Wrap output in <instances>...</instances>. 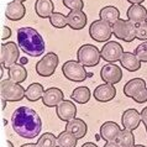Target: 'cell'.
<instances>
[{"mask_svg": "<svg viewBox=\"0 0 147 147\" xmlns=\"http://www.w3.org/2000/svg\"><path fill=\"white\" fill-rule=\"evenodd\" d=\"M82 147H99L96 144H93V142H85V144L82 145Z\"/></svg>", "mask_w": 147, "mask_h": 147, "instance_id": "cell-39", "label": "cell"}, {"mask_svg": "<svg viewBox=\"0 0 147 147\" xmlns=\"http://www.w3.org/2000/svg\"><path fill=\"white\" fill-rule=\"evenodd\" d=\"M119 62L121 67L129 72H137L141 68V63H142L134 52H124V55H122Z\"/></svg>", "mask_w": 147, "mask_h": 147, "instance_id": "cell-21", "label": "cell"}, {"mask_svg": "<svg viewBox=\"0 0 147 147\" xmlns=\"http://www.w3.org/2000/svg\"><path fill=\"white\" fill-rule=\"evenodd\" d=\"M38 147H58L57 137L52 132H45L40 136L37 141Z\"/></svg>", "mask_w": 147, "mask_h": 147, "instance_id": "cell-30", "label": "cell"}, {"mask_svg": "<svg viewBox=\"0 0 147 147\" xmlns=\"http://www.w3.org/2000/svg\"><path fill=\"white\" fill-rule=\"evenodd\" d=\"M25 14H26V7L21 1L13 0L6 5L5 16L6 19L11 20V21H20L21 19H24Z\"/></svg>", "mask_w": 147, "mask_h": 147, "instance_id": "cell-17", "label": "cell"}, {"mask_svg": "<svg viewBox=\"0 0 147 147\" xmlns=\"http://www.w3.org/2000/svg\"><path fill=\"white\" fill-rule=\"evenodd\" d=\"M117 144L120 145V147H135V135L131 130H121L117 137Z\"/></svg>", "mask_w": 147, "mask_h": 147, "instance_id": "cell-29", "label": "cell"}, {"mask_svg": "<svg viewBox=\"0 0 147 147\" xmlns=\"http://www.w3.org/2000/svg\"><path fill=\"white\" fill-rule=\"evenodd\" d=\"M116 95V89L114 87V84H100L94 89L93 92V96L94 99L99 103H108V101H111Z\"/></svg>", "mask_w": 147, "mask_h": 147, "instance_id": "cell-13", "label": "cell"}, {"mask_svg": "<svg viewBox=\"0 0 147 147\" xmlns=\"http://www.w3.org/2000/svg\"><path fill=\"white\" fill-rule=\"evenodd\" d=\"M126 16H127V20L137 25V24L147 21V10L141 4H134V5H130L126 11Z\"/></svg>", "mask_w": 147, "mask_h": 147, "instance_id": "cell-20", "label": "cell"}, {"mask_svg": "<svg viewBox=\"0 0 147 147\" xmlns=\"http://www.w3.org/2000/svg\"><path fill=\"white\" fill-rule=\"evenodd\" d=\"M0 94L1 99H5L7 101H20L25 98L26 89L19 83H15L11 79H1L0 82Z\"/></svg>", "mask_w": 147, "mask_h": 147, "instance_id": "cell-3", "label": "cell"}, {"mask_svg": "<svg viewBox=\"0 0 147 147\" xmlns=\"http://www.w3.org/2000/svg\"><path fill=\"white\" fill-rule=\"evenodd\" d=\"M126 1H129L130 4H132L134 5V4H142L145 0H126Z\"/></svg>", "mask_w": 147, "mask_h": 147, "instance_id": "cell-40", "label": "cell"}, {"mask_svg": "<svg viewBox=\"0 0 147 147\" xmlns=\"http://www.w3.org/2000/svg\"><path fill=\"white\" fill-rule=\"evenodd\" d=\"M45 92H46V90H45L43 85L41 84V83H32V84L28 85L27 89H26L25 98H26L28 101H32V103H35V101L42 99Z\"/></svg>", "mask_w": 147, "mask_h": 147, "instance_id": "cell-25", "label": "cell"}, {"mask_svg": "<svg viewBox=\"0 0 147 147\" xmlns=\"http://www.w3.org/2000/svg\"><path fill=\"white\" fill-rule=\"evenodd\" d=\"M62 73L68 80L74 83H82L89 77H93V73H88L84 66L78 61H67L62 66Z\"/></svg>", "mask_w": 147, "mask_h": 147, "instance_id": "cell-4", "label": "cell"}, {"mask_svg": "<svg viewBox=\"0 0 147 147\" xmlns=\"http://www.w3.org/2000/svg\"><path fill=\"white\" fill-rule=\"evenodd\" d=\"M135 147H146L145 145H135Z\"/></svg>", "mask_w": 147, "mask_h": 147, "instance_id": "cell-45", "label": "cell"}, {"mask_svg": "<svg viewBox=\"0 0 147 147\" xmlns=\"http://www.w3.org/2000/svg\"><path fill=\"white\" fill-rule=\"evenodd\" d=\"M132 100H135L137 104H145V103H147V88L142 89L140 93L136 94V95L132 98Z\"/></svg>", "mask_w": 147, "mask_h": 147, "instance_id": "cell-35", "label": "cell"}, {"mask_svg": "<svg viewBox=\"0 0 147 147\" xmlns=\"http://www.w3.org/2000/svg\"><path fill=\"white\" fill-rule=\"evenodd\" d=\"M146 131H147V129H146Z\"/></svg>", "mask_w": 147, "mask_h": 147, "instance_id": "cell-47", "label": "cell"}, {"mask_svg": "<svg viewBox=\"0 0 147 147\" xmlns=\"http://www.w3.org/2000/svg\"><path fill=\"white\" fill-rule=\"evenodd\" d=\"M16 1H21V3H24V1H26V0H16Z\"/></svg>", "mask_w": 147, "mask_h": 147, "instance_id": "cell-46", "label": "cell"}, {"mask_svg": "<svg viewBox=\"0 0 147 147\" xmlns=\"http://www.w3.org/2000/svg\"><path fill=\"white\" fill-rule=\"evenodd\" d=\"M18 45L24 53L31 57H40L45 52V40L37 30L32 27H21L18 30Z\"/></svg>", "mask_w": 147, "mask_h": 147, "instance_id": "cell-2", "label": "cell"}, {"mask_svg": "<svg viewBox=\"0 0 147 147\" xmlns=\"http://www.w3.org/2000/svg\"><path fill=\"white\" fill-rule=\"evenodd\" d=\"M63 5L69 9V11H76V10H83L84 1L83 0H62Z\"/></svg>", "mask_w": 147, "mask_h": 147, "instance_id": "cell-33", "label": "cell"}, {"mask_svg": "<svg viewBox=\"0 0 147 147\" xmlns=\"http://www.w3.org/2000/svg\"><path fill=\"white\" fill-rule=\"evenodd\" d=\"M11 34H13V31H11V28L9 27V26H3V28H1V40L4 41V40H7L11 36Z\"/></svg>", "mask_w": 147, "mask_h": 147, "instance_id": "cell-36", "label": "cell"}, {"mask_svg": "<svg viewBox=\"0 0 147 147\" xmlns=\"http://www.w3.org/2000/svg\"><path fill=\"white\" fill-rule=\"evenodd\" d=\"M141 121L145 125V127L147 129V107H145L141 110Z\"/></svg>", "mask_w": 147, "mask_h": 147, "instance_id": "cell-37", "label": "cell"}, {"mask_svg": "<svg viewBox=\"0 0 147 147\" xmlns=\"http://www.w3.org/2000/svg\"><path fill=\"white\" fill-rule=\"evenodd\" d=\"M6 144H7V146H9V147H14V145L11 144V141H9V140L6 141Z\"/></svg>", "mask_w": 147, "mask_h": 147, "instance_id": "cell-44", "label": "cell"}, {"mask_svg": "<svg viewBox=\"0 0 147 147\" xmlns=\"http://www.w3.org/2000/svg\"><path fill=\"white\" fill-rule=\"evenodd\" d=\"M19 48V45L14 42H6L1 45V48H0V52H1L0 64H1V67L9 69L11 66L16 64V62L20 59Z\"/></svg>", "mask_w": 147, "mask_h": 147, "instance_id": "cell-9", "label": "cell"}, {"mask_svg": "<svg viewBox=\"0 0 147 147\" xmlns=\"http://www.w3.org/2000/svg\"><path fill=\"white\" fill-rule=\"evenodd\" d=\"M141 124V113L136 109H127L121 115V125L126 130H136Z\"/></svg>", "mask_w": 147, "mask_h": 147, "instance_id": "cell-14", "label": "cell"}, {"mask_svg": "<svg viewBox=\"0 0 147 147\" xmlns=\"http://www.w3.org/2000/svg\"><path fill=\"white\" fill-rule=\"evenodd\" d=\"M25 63H27V58L26 57H22V58H20V64H25Z\"/></svg>", "mask_w": 147, "mask_h": 147, "instance_id": "cell-42", "label": "cell"}, {"mask_svg": "<svg viewBox=\"0 0 147 147\" xmlns=\"http://www.w3.org/2000/svg\"><path fill=\"white\" fill-rule=\"evenodd\" d=\"M35 11L40 18L50 19V16L55 13V4L52 0H36Z\"/></svg>", "mask_w": 147, "mask_h": 147, "instance_id": "cell-23", "label": "cell"}, {"mask_svg": "<svg viewBox=\"0 0 147 147\" xmlns=\"http://www.w3.org/2000/svg\"><path fill=\"white\" fill-rule=\"evenodd\" d=\"M90 96H92V93H90V89L88 87H77L72 92L71 94V100L76 101L78 104H87L89 100H90Z\"/></svg>", "mask_w": 147, "mask_h": 147, "instance_id": "cell-27", "label": "cell"}, {"mask_svg": "<svg viewBox=\"0 0 147 147\" xmlns=\"http://www.w3.org/2000/svg\"><path fill=\"white\" fill-rule=\"evenodd\" d=\"M134 53L138 57V59L141 61L142 63H147V41H144L141 45L135 48Z\"/></svg>", "mask_w": 147, "mask_h": 147, "instance_id": "cell-32", "label": "cell"}, {"mask_svg": "<svg viewBox=\"0 0 147 147\" xmlns=\"http://www.w3.org/2000/svg\"><path fill=\"white\" fill-rule=\"evenodd\" d=\"M67 21H68V26L72 30H83L87 25L88 18L87 14L83 10H76V11H69V14L67 15Z\"/></svg>", "mask_w": 147, "mask_h": 147, "instance_id": "cell-18", "label": "cell"}, {"mask_svg": "<svg viewBox=\"0 0 147 147\" xmlns=\"http://www.w3.org/2000/svg\"><path fill=\"white\" fill-rule=\"evenodd\" d=\"M77 59L84 67H95L100 62L101 55L99 48L94 45H82L77 51Z\"/></svg>", "mask_w": 147, "mask_h": 147, "instance_id": "cell-5", "label": "cell"}, {"mask_svg": "<svg viewBox=\"0 0 147 147\" xmlns=\"http://www.w3.org/2000/svg\"><path fill=\"white\" fill-rule=\"evenodd\" d=\"M6 101H7V100L1 99V110H4V109L6 108Z\"/></svg>", "mask_w": 147, "mask_h": 147, "instance_id": "cell-43", "label": "cell"}, {"mask_svg": "<svg viewBox=\"0 0 147 147\" xmlns=\"http://www.w3.org/2000/svg\"><path fill=\"white\" fill-rule=\"evenodd\" d=\"M104 147H120V145L117 144V141H111V142H107Z\"/></svg>", "mask_w": 147, "mask_h": 147, "instance_id": "cell-38", "label": "cell"}, {"mask_svg": "<svg viewBox=\"0 0 147 147\" xmlns=\"http://www.w3.org/2000/svg\"><path fill=\"white\" fill-rule=\"evenodd\" d=\"M14 131L24 138H35L42 130V120L34 109L20 107L11 115Z\"/></svg>", "mask_w": 147, "mask_h": 147, "instance_id": "cell-1", "label": "cell"}, {"mask_svg": "<svg viewBox=\"0 0 147 147\" xmlns=\"http://www.w3.org/2000/svg\"><path fill=\"white\" fill-rule=\"evenodd\" d=\"M78 138L76 136H73L72 134H69L68 131H62L58 136H57V144L58 147H76Z\"/></svg>", "mask_w": 147, "mask_h": 147, "instance_id": "cell-28", "label": "cell"}, {"mask_svg": "<svg viewBox=\"0 0 147 147\" xmlns=\"http://www.w3.org/2000/svg\"><path fill=\"white\" fill-rule=\"evenodd\" d=\"M136 38L140 41H147V21L136 25Z\"/></svg>", "mask_w": 147, "mask_h": 147, "instance_id": "cell-34", "label": "cell"}, {"mask_svg": "<svg viewBox=\"0 0 147 147\" xmlns=\"http://www.w3.org/2000/svg\"><path fill=\"white\" fill-rule=\"evenodd\" d=\"M63 100H64L63 92L59 88H56V87L48 88L42 96V103L47 108H56Z\"/></svg>", "mask_w": 147, "mask_h": 147, "instance_id": "cell-16", "label": "cell"}, {"mask_svg": "<svg viewBox=\"0 0 147 147\" xmlns=\"http://www.w3.org/2000/svg\"><path fill=\"white\" fill-rule=\"evenodd\" d=\"M50 22L56 28H64L66 26H68L67 16H64L62 13H53L50 16Z\"/></svg>", "mask_w": 147, "mask_h": 147, "instance_id": "cell-31", "label": "cell"}, {"mask_svg": "<svg viewBox=\"0 0 147 147\" xmlns=\"http://www.w3.org/2000/svg\"><path fill=\"white\" fill-rule=\"evenodd\" d=\"M99 16L101 20H104V21H107L113 25L114 22H116L117 20L120 19V11L115 6L108 5V6H104L103 9L99 11Z\"/></svg>", "mask_w": 147, "mask_h": 147, "instance_id": "cell-26", "label": "cell"}, {"mask_svg": "<svg viewBox=\"0 0 147 147\" xmlns=\"http://www.w3.org/2000/svg\"><path fill=\"white\" fill-rule=\"evenodd\" d=\"M120 132H121V127L119 126V124H116L114 121H105L100 126V137L105 142L117 141Z\"/></svg>", "mask_w": 147, "mask_h": 147, "instance_id": "cell-15", "label": "cell"}, {"mask_svg": "<svg viewBox=\"0 0 147 147\" xmlns=\"http://www.w3.org/2000/svg\"><path fill=\"white\" fill-rule=\"evenodd\" d=\"M100 55H101V59H104L105 62L115 63V62H119L122 55H124V48L116 41H108L101 47Z\"/></svg>", "mask_w": 147, "mask_h": 147, "instance_id": "cell-10", "label": "cell"}, {"mask_svg": "<svg viewBox=\"0 0 147 147\" xmlns=\"http://www.w3.org/2000/svg\"><path fill=\"white\" fill-rule=\"evenodd\" d=\"M113 34L116 38L130 43L136 38V24L130 20L119 19L113 24Z\"/></svg>", "mask_w": 147, "mask_h": 147, "instance_id": "cell-6", "label": "cell"}, {"mask_svg": "<svg viewBox=\"0 0 147 147\" xmlns=\"http://www.w3.org/2000/svg\"><path fill=\"white\" fill-rule=\"evenodd\" d=\"M56 114L59 120L68 122L76 117L77 107L73 104V100H63L56 107Z\"/></svg>", "mask_w": 147, "mask_h": 147, "instance_id": "cell-12", "label": "cell"}, {"mask_svg": "<svg viewBox=\"0 0 147 147\" xmlns=\"http://www.w3.org/2000/svg\"><path fill=\"white\" fill-rule=\"evenodd\" d=\"M21 147H38V145H37V142L36 144H24Z\"/></svg>", "mask_w": 147, "mask_h": 147, "instance_id": "cell-41", "label": "cell"}, {"mask_svg": "<svg viewBox=\"0 0 147 147\" xmlns=\"http://www.w3.org/2000/svg\"><path fill=\"white\" fill-rule=\"evenodd\" d=\"M7 74H9V79L14 80L15 83L21 84L26 80L27 78V71L22 64H14L7 69Z\"/></svg>", "mask_w": 147, "mask_h": 147, "instance_id": "cell-24", "label": "cell"}, {"mask_svg": "<svg viewBox=\"0 0 147 147\" xmlns=\"http://www.w3.org/2000/svg\"><path fill=\"white\" fill-rule=\"evenodd\" d=\"M100 78L104 83L108 84H117L122 79V71L121 67L114 63H109L101 68L100 71Z\"/></svg>", "mask_w": 147, "mask_h": 147, "instance_id": "cell-11", "label": "cell"}, {"mask_svg": "<svg viewBox=\"0 0 147 147\" xmlns=\"http://www.w3.org/2000/svg\"><path fill=\"white\" fill-rule=\"evenodd\" d=\"M66 131L72 134L73 136H76L78 140H80V138H83L87 135L88 126L84 120L74 117V119H72L71 121H68L66 124Z\"/></svg>", "mask_w": 147, "mask_h": 147, "instance_id": "cell-19", "label": "cell"}, {"mask_svg": "<svg viewBox=\"0 0 147 147\" xmlns=\"http://www.w3.org/2000/svg\"><path fill=\"white\" fill-rule=\"evenodd\" d=\"M145 88H147V85H146V82L142 78H132L124 85V94L127 98L132 99L136 94H138Z\"/></svg>", "mask_w": 147, "mask_h": 147, "instance_id": "cell-22", "label": "cell"}, {"mask_svg": "<svg viewBox=\"0 0 147 147\" xmlns=\"http://www.w3.org/2000/svg\"><path fill=\"white\" fill-rule=\"evenodd\" d=\"M59 63V58L55 52H48L36 63V73L41 77H51L55 73L57 66Z\"/></svg>", "mask_w": 147, "mask_h": 147, "instance_id": "cell-8", "label": "cell"}, {"mask_svg": "<svg viewBox=\"0 0 147 147\" xmlns=\"http://www.w3.org/2000/svg\"><path fill=\"white\" fill-rule=\"evenodd\" d=\"M113 35V25L101 19L93 21L89 26V36L96 42H108Z\"/></svg>", "mask_w": 147, "mask_h": 147, "instance_id": "cell-7", "label": "cell"}]
</instances>
